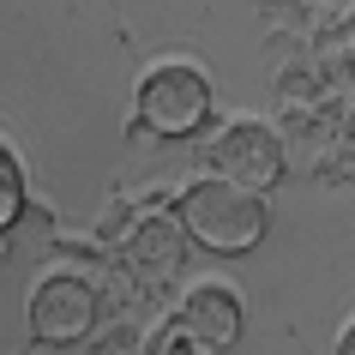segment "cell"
<instances>
[{"mask_svg": "<svg viewBox=\"0 0 355 355\" xmlns=\"http://www.w3.org/2000/svg\"><path fill=\"white\" fill-rule=\"evenodd\" d=\"M157 355H223V349H217V343H211V337L187 331V325H181V319H175V325H168V331H163V349H157Z\"/></svg>", "mask_w": 355, "mask_h": 355, "instance_id": "8", "label": "cell"}, {"mask_svg": "<svg viewBox=\"0 0 355 355\" xmlns=\"http://www.w3.org/2000/svg\"><path fill=\"white\" fill-rule=\"evenodd\" d=\"M127 265L132 277L150 283V289H163V283L181 277V265H187V229H181V217H145V223L127 235Z\"/></svg>", "mask_w": 355, "mask_h": 355, "instance_id": "5", "label": "cell"}, {"mask_svg": "<svg viewBox=\"0 0 355 355\" xmlns=\"http://www.w3.org/2000/svg\"><path fill=\"white\" fill-rule=\"evenodd\" d=\"M91 325H96V289L85 277L55 271V277L37 283V295H31V331H37V343L67 349V343H85Z\"/></svg>", "mask_w": 355, "mask_h": 355, "instance_id": "3", "label": "cell"}, {"mask_svg": "<svg viewBox=\"0 0 355 355\" xmlns=\"http://www.w3.org/2000/svg\"><path fill=\"white\" fill-rule=\"evenodd\" d=\"M181 229H187V241L211 247V253H247V247L265 241L271 205H265V193H247L223 175H205L181 193Z\"/></svg>", "mask_w": 355, "mask_h": 355, "instance_id": "1", "label": "cell"}, {"mask_svg": "<svg viewBox=\"0 0 355 355\" xmlns=\"http://www.w3.org/2000/svg\"><path fill=\"white\" fill-rule=\"evenodd\" d=\"M349 139H355V114H349Z\"/></svg>", "mask_w": 355, "mask_h": 355, "instance_id": "11", "label": "cell"}, {"mask_svg": "<svg viewBox=\"0 0 355 355\" xmlns=\"http://www.w3.org/2000/svg\"><path fill=\"white\" fill-rule=\"evenodd\" d=\"M337 355H355V325L343 331V343H337Z\"/></svg>", "mask_w": 355, "mask_h": 355, "instance_id": "10", "label": "cell"}, {"mask_svg": "<svg viewBox=\"0 0 355 355\" xmlns=\"http://www.w3.org/2000/svg\"><path fill=\"white\" fill-rule=\"evenodd\" d=\"M24 217V163H19V150L0 139V235Z\"/></svg>", "mask_w": 355, "mask_h": 355, "instance_id": "7", "label": "cell"}, {"mask_svg": "<svg viewBox=\"0 0 355 355\" xmlns=\"http://www.w3.org/2000/svg\"><path fill=\"white\" fill-rule=\"evenodd\" d=\"M307 6H313L325 24H331V19H349V12H355V0H307Z\"/></svg>", "mask_w": 355, "mask_h": 355, "instance_id": "9", "label": "cell"}, {"mask_svg": "<svg viewBox=\"0 0 355 355\" xmlns=\"http://www.w3.org/2000/svg\"><path fill=\"white\" fill-rule=\"evenodd\" d=\"M181 325L199 337H211L217 349H229L235 337H241V301L229 295L223 283H205V289H187L181 301Z\"/></svg>", "mask_w": 355, "mask_h": 355, "instance_id": "6", "label": "cell"}, {"mask_svg": "<svg viewBox=\"0 0 355 355\" xmlns=\"http://www.w3.org/2000/svg\"><path fill=\"white\" fill-rule=\"evenodd\" d=\"M211 163H217L223 181H235V187H247V193H271L283 181V145H277V132L259 127V121L223 127L217 145H211Z\"/></svg>", "mask_w": 355, "mask_h": 355, "instance_id": "4", "label": "cell"}, {"mask_svg": "<svg viewBox=\"0 0 355 355\" xmlns=\"http://www.w3.org/2000/svg\"><path fill=\"white\" fill-rule=\"evenodd\" d=\"M139 114H145L150 132L187 139V132L205 127V114H211V78L199 67H157L139 85Z\"/></svg>", "mask_w": 355, "mask_h": 355, "instance_id": "2", "label": "cell"}]
</instances>
